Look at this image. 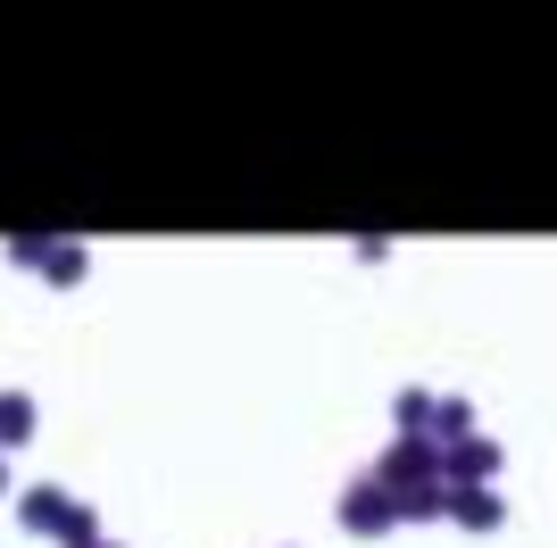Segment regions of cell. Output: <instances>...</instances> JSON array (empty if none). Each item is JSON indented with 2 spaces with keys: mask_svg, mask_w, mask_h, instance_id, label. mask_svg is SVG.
<instances>
[{
  "mask_svg": "<svg viewBox=\"0 0 557 548\" xmlns=\"http://www.w3.org/2000/svg\"><path fill=\"white\" fill-rule=\"evenodd\" d=\"M342 524H349V532H383V524H399L392 490H383V482H358V490L342 499Z\"/></svg>",
  "mask_w": 557,
  "mask_h": 548,
  "instance_id": "1",
  "label": "cell"
},
{
  "mask_svg": "<svg viewBox=\"0 0 557 548\" xmlns=\"http://www.w3.org/2000/svg\"><path fill=\"white\" fill-rule=\"evenodd\" d=\"M449 507H458V524H499V490H491V482H483V490H449Z\"/></svg>",
  "mask_w": 557,
  "mask_h": 548,
  "instance_id": "2",
  "label": "cell"
}]
</instances>
